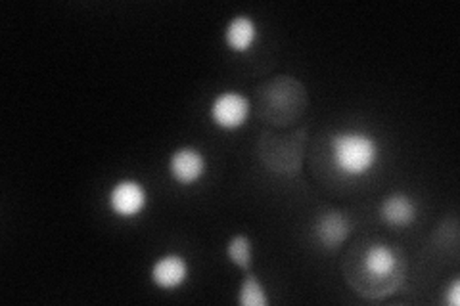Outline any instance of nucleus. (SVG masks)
<instances>
[{
  "label": "nucleus",
  "mask_w": 460,
  "mask_h": 306,
  "mask_svg": "<svg viewBox=\"0 0 460 306\" xmlns=\"http://www.w3.org/2000/svg\"><path fill=\"white\" fill-rule=\"evenodd\" d=\"M343 278L361 299H390L407 280V257L390 241L361 240L343 260Z\"/></svg>",
  "instance_id": "obj_1"
},
{
  "label": "nucleus",
  "mask_w": 460,
  "mask_h": 306,
  "mask_svg": "<svg viewBox=\"0 0 460 306\" xmlns=\"http://www.w3.org/2000/svg\"><path fill=\"white\" fill-rule=\"evenodd\" d=\"M307 108L305 84L292 75H275L257 86V113L270 127H292L304 118Z\"/></svg>",
  "instance_id": "obj_2"
},
{
  "label": "nucleus",
  "mask_w": 460,
  "mask_h": 306,
  "mask_svg": "<svg viewBox=\"0 0 460 306\" xmlns=\"http://www.w3.org/2000/svg\"><path fill=\"white\" fill-rule=\"evenodd\" d=\"M330 162L343 179H365L378 167L382 148L378 138L363 128L336 130L328 142Z\"/></svg>",
  "instance_id": "obj_3"
},
{
  "label": "nucleus",
  "mask_w": 460,
  "mask_h": 306,
  "mask_svg": "<svg viewBox=\"0 0 460 306\" xmlns=\"http://www.w3.org/2000/svg\"><path fill=\"white\" fill-rule=\"evenodd\" d=\"M307 130L297 128L292 133L265 130L257 140V157L261 165L277 177H297L304 169Z\"/></svg>",
  "instance_id": "obj_4"
},
{
  "label": "nucleus",
  "mask_w": 460,
  "mask_h": 306,
  "mask_svg": "<svg viewBox=\"0 0 460 306\" xmlns=\"http://www.w3.org/2000/svg\"><path fill=\"white\" fill-rule=\"evenodd\" d=\"M250 115L252 101L238 91H223L209 104L211 123L221 130H226V133H234V130L248 125Z\"/></svg>",
  "instance_id": "obj_5"
},
{
  "label": "nucleus",
  "mask_w": 460,
  "mask_h": 306,
  "mask_svg": "<svg viewBox=\"0 0 460 306\" xmlns=\"http://www.w3.org/2000/svg\"><path fill=\"white\" fill-rule=\"evenodd\" d=\"M108 207L121 221H135L148 207V189L137 179H121L110 188Z\"/></svg>",
  "instance_id": "obj_6"
},
{
  "label": "nucleus",
  "mask_w": 460,
  "mask_h": 306,
  "mask_svg": "<svg viewBox=\"0 0 460 306\" xmlns=\"http://www.w3.org/2000/svg\"><path fill=\"white\" fill-rule=\"evenodd\" d=\"M353 230L351 216L341 209H324L314 218L313 236L324 251L334 253L349 240Z\"/></svg>",
  "instance_id": "obj_7"
},
{
  "label": "nucleus",
  "mask_w": 460,
  "mask_h": 306,
  "mask_svg": "<svg viewBox=\"0 0 460 306\" xmlns=\"http://www.w3.org/2000/svg\"><path fill=\"white\" fill-rule=\"evenodd\" d=\"M167 170L181 186H196L208 174V157L196 145H181L169 155Z\"/></svg>",
  "instance_id": "obj_8"
},
{
  "label": "nucleus",
  "mask_w": 460,
  "mask_h": 306,
  "mask_svg": "<svg viewBox=\"0 0 460 306\" xmlns=\"http://www.w3.org/2000/svg\"><path fill=\"white\" fill-rule=\"evenodd\" d=\"M190 278V262L181 253H165L150 267V280L157 289L175 291Z\"/></svg>",
  "instance_id": "obj_9"
},
{
  "label": "nucleus",
  "mask_w": 460,
  "mask_h": 306,
  "mask_svg": "<svg viewBox=\"0 0 460 306\" xmlns=\"http://www.w3.org/2000/svg\"><path fill=\"white\" fill-rule=\"evenodd\" d=\"M378 214L382 223L392 228H409L419 218V205L405 192H392L380 201Z\"/></svg>",
  "instance_id": "obj_10"
},
{
  "label": "nucleus",
  "mask_w": 460,
  "mask_h": 306,
  "mask_svg": "<svg viewBox=\"0 0 460 306\" xmlns=\"http://www.w3.org/2000/svg\"><path fill=\"white\" fill-rule=\"evenodd\" d=\"M223 39L230 52L248 54L253 50L259 39L257 22L252 16H248V13H240V16H234L226 23Z\"/></svg>",
  "instance_id": "obj_11"
},
{
  "label": "nucleus",
  "mask_w": 460,
  "mask_h": 306,
  "mask_svg": "<svg viewBox=\"0 0 460 306\" xmlns=\"http://www.w3.org/2000/svg\"><path fill=\"white\" fill-rule=\"evenodd\" d=\"M238 304L240 306H269L270 304L265 284L259 280V275L253 274L252 270H248L240 282Z\"/></svg>",
  "instance_id": "obj_12"
},
{
  "label": "nucleus",
  "mask_w": 460,
  "mask_h": 306,
  "mask_svg": "<svg viewBox=\"0 0 460 306\" xmlns=\"http://www.w3.org/2000/svg\"><path fill=\"white\" fill-rule=\"evenodd\" d=\"M226 258L243 272L252 270L253 265V243L248 234H236L226 243Z\"/></svg>",
  "instance_id": "obj_13"
},
{
  "label": "nucleus",
  "mask_w": 460,
  "mask_h": 306,
  "mask_svg": "<svg viewBox=\"0 0 460 306\" xmlns=\"http://www.w3.org/2000/svg\"><path fill=\"white\" fill-rule=\"evenodd\" d=\"M443 302L449 306H458V302H460V280L458 278H453L449 287L445 289Z\"/></svg>",
  "instance_id": "obj_14"
}]
</instances>
